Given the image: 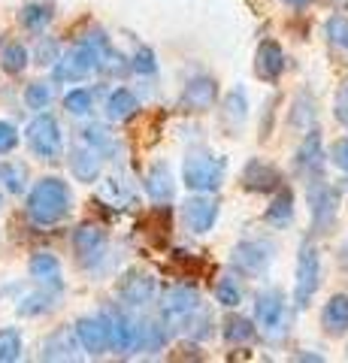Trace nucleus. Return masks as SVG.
<instances>
[{"mask_svg":"<svg viewBox=\"0 0 348 363\" xmlns=\"http://www.w3.org/2000/svg\"><path fill=\"white\" fill-rule=\"evenodd\" d=\"M73 209V194L70 185L58 176H46L30 188L28 194V218L40 227H55L61 224Z\"/></svg>","mask_w":348,"mask_h":363,"instance_id":"obj_1","label":"nucleus"},{"mask_svg":"<svg viewBox=\"0 0 348 363\" xmlns=\"http://www.w3.org/2000/svg\"><path fill=\"white\" fill-rule=\"evenodd\" d=\"M254 327L257 336H264L266 342H282L291 333V306L288 297L276 288H266L254 297Z\"/></svg>","mask_w":348,"mask_h":363,"instance_id":"obj_2","label":"nucleus"},{"mask_svg":"<svg viewBox=\"0 0 348 363\" xmlns=\"http://www.w3.org/2000/svg\"><path fill=\"white\" fill-rule=\"evenodd\" d=\"M103 45H106V33H100V30L91 33V37H85L79 45H73L64 58H58L52 64L55 82H79V79H85L88 73H94L97 64H100Z\"/></svg>","mask_w":348,"mask_h":363,"instance_id":"obj_3","label":"nucleus"},{"mask_svg":"<svg viewBox=\"0 0 348 363\" xmlns=\"http://www.w3.org/2000/svg\"><path fill=\"white\" fill-rule=\"evenodd\" d=\"M321 281H324L321 252L312 240H303L297 252V267H294V306L297 309H309V303L321 291Z\"/></svg>","mask_w":348,"mask_h":363,"instance_id":"obj_4","label":"nucleus"},{"mask_svg":"<svg viewBox=\"0 0 348 363\" xmlns=\"http://www.w3.org/2000/svg\"><path fill=\"white\" fill-rule=\"evenodd\" d=\"M228 176V161L209 152H194L182 161V182L194 194H215Z\"/></svg>","mask_w":348,"mask_h":363,"instance_id":"obj_5","label":"nucleus"},{"mask_svg":"<svg viewBox=\"0 0 348 363\" xmlns=\"http://www.w3.org/2000/svg\"><path fill=\"white\" fill-rule=\"evenodd\" d=\"M276 260V245L269 240H261V236H252V240H240L230 248V267L237 276L245 279H264L269 267Z\"/></svg>","mask_w":348,"mask_h":363,"instance_id":"obj_6","label":"nucleus"},{"mask_svg":"<svg viewBox=\"0 0 348 363\" xmlns=\"http://www.w3.org/2000/svg\"><path fill=\"white\" fill-rule=\"evenodd\" d=\"M158 309H161V321L170 327V333H179V330H185L188 321L197 315V309H200V291L194 285L179 281V285L167 288L161 294Z\"/></svg>","mask_w":348,"mask_h":363,"instance_id":"obj_7","label":"nucleus"},{"mask_svg":"<svg viewBox=\"0 0 348 363\" xmlns=\"http://www.w3.org/2000/svg\"><path fill=\"white\" fill-rule=\"evenodd\" d=\"M25 136H28L30 152L37 155L40 161H55V157L61 155V143H64L61 124L55 116H49V112H40L37 118H30Z\"/></svg>","mask_w":348,"mask_h":363,"instance_id":"obj_8","label":"nucleus"},{"mask_svg":"<svg viewBox=\"0 0 348 363\" xmlns=\"http://www.w3.org/2000/svg\"><path fill=\"white\" fill-rule=\"evenodd\" d=\"M100 315L106 318V327H109V351H118V354H140L142 318H133L125 309H106Z\"/></svg>","mask_w":348,"mask_h":363,"instance_id":"obj_9","label":"nucleus"},{"mask_svg":"<svg viewBox=\"0 0 348 363\" xmlns=\"http://www.w3.org/2000/svg\"><path fill=\"white\" fill-rule=\"evenodd\" d=\"M158 297V279L152 276L149 269H128L125 276L118 279V300L125 309H142Z\"/></svg>","mask_w":348,"mask_h":363,"instance_id":"obj_10","label":"nucleus"},{"mask_svg":"<svg viewBox=\"0 0 348 363\" xmlns=\"http://www.w3.org/2000/svg\"><path fill=\"white\" fill-rule=\"evenodd\" d=\"M106 248H109V236L100 224L85 221L73 230V252H76V257H79L82 267H88V269L100 267L103 257H106Z\"/></svg>","mask_w":348,"mask_h":363,"instance_id":"obj_11","label":"nucleus"},{"mask_svg":"<svg viewBox=\"0 0 348 363\" xmlns=\"http://www.w3.org/2000/svg\"><path fill=\"white\" fill-rule=\"evenodd\" d=\"M218 212H221V206H218V200L212 194H194V197H188L182 206H179V218H182L188 233L203 236V233H209L212 227H215Z\"/></svg>","mask_w":348,"mask_h":363,"instance_id":"obj_12","label":"nucleus"},{"mask_svg":"<svg viewBox=\"0 0 348 363\" xmlns=\"http://www.w3.org/2000/svg\"><path fill=\"white\" fill-rule=\"evenodd\" d=\"M215 100H218V82L212 76L200 73L185 82L182 94H179V109L191 112V116H200V112H209L215 106Z\"/></svg>","mask_w":348,"mask_h":363,"instance_id":"obj_13","label":"nucleus"},{"mask_svg":"<svg viewBox=\"0 0 348 363\" xmlns=\"http://www.w3.org/2000/svg\"><path fill=\"white\" fill-rule=\"evenodd\" d=\"M240 182L252 194H276V191L282 188V169L264 161V157H252V161L242 167Z\"/></svg>","mask_w":348,"mask_h":363,"instance_id":"obj_14","label":"nucleus"},{"mask_svg":"<svg viewBox=\"0 0 348 363\" xmlns=\"http://www.w3.org/2000/svg\"><path fill=\"white\" fill-rule=\"evenodd\" d=\"M324 161H327V155H324V136L312 128L303 133V140L294 152V169H297V176L309 182V179H318Z\"/></svg>","mask_w":348,"mask_h":363,"instance_id":"obj_15","label":"nucleus"},{"mask_svg":"<svg viewBox=\"0 0 348 363\" xmlns=\"http://www.w3.org/2000/svg\"><path fill=\"white\" fill-rule=\"evenodd\" d=\"M336 206H339V194L330 185H321V179H312L309 191V212H312V230L324 233L336 218Z\"/></svg>","mask_w":348,"mask_h":363,"instance_id":"obj_16","label":"nucleus"},{"mask_svg":"<svg viewBox=\"0 0 348 363\" xmlns=\"http://www.w3.org/2000/svg\"><path fill=\"white\" fill-rule=\"evenodd\" d=\"M73 333L79 339V348L85 354L100 357L109 351V327H106V318L103 315H85L73 324Z\"/></svg>","mask_w":348,"mask_h":363,"instance_id":"obj_17","label":"nucleus"},{"mask_svg":"<svg viewBox=\"0 0 348 363\" xmlns=\"http://www.w3.org/2000/svg\"><path fill=\"white\" fill-rule=\"evenodd\" d=\"M254 73L257 79H264V82H279L285 73V52L282 45H279L276 40H264L261 45H257L254 52Z\"/></svg>","mask_w":348,"mask_h":363,"instance_id":"obj_18","label":"nucleus"},{"mask_svg":"<svg viewBox=\"0 0 348 363\" xmlns=\"http://www.w3.org/2000/svg\"><path fill=\"white\" fill-rule=\"evenodd\" d=\"M321 330L327 336L348 333V294H330V300L321 309Z\"/></svg>","mask_w":348,"mask_h":363,"instance_id":"obj_19","label":"nucleus"},{"mask_svg":"<svg viewBox=\"0 0 348 363\" xmlns=\"http://www.w3.org/2000/svg\"><path fill=\"white\" fill-rule=\"evenodd\" d=\"M142 188H145V194H149L155 203H170L173 194H176V182H173L170 167H167L164 161L152 164V169L142 179Z\"/></svg>","mask_w":348,"mask_h":363,"instance_id":"obj_20","label":"nucleus"},{"mask_svg":"<svg viewBox=\"0 0 348 363\" xmlns=\"http://www.w3.org/2000/svg\"><path fill=\"white\" fill-rule=\"evenodd\" d=\"M28 269H30L33 281L43 285V288H49V291H58L64 285V281H61V260L55 257L52 252H37L30 257Z\"/></svg>","mask_w":348,"mask_h":363,"instance_id":"obj_21","label":"nucleus"},{"mask_svg":"<svg viewBox=\"0 0 348 363\" xmlns=\"http://www.w3.org/2000/svg\"><path fill=\"white\" fill-rule=\"evenodd\" d=\"M315 118H318V104L309 91H297L294 104H291V112H288V124L294 128L297 133H306L315 128Z\"/></svg>","mask_w":348,"mask_h":363,"instance_id":"obj_22","label":"nucleus"},{"mask_svg":"<svg viewBox=\"0 0 348 363\" xmlns=\"http://www.w3.org/2000/svg\"><path fill=\"white\" fill-rule=\"evenodd\" d=\"M70 169L79 182H97L100 169H103V157H100L91 145H76L70 152Z\"/></svg>","mask_w":348,"mask_h":363,"instance_id":"obj_23","label":"nucleus"},{"mask_svg":"<svg viewBox=\"0 0 348 363\" xmlns=\"http://www.w3.org/2000/svg\"><path fill=\"white\" fill-rule=\"evenodd\" d=\"M79 339L73 330H55L46 342H43V360H76L79 354Z\"/></svg>","mask_w":348,"mask_h":363,"instance_id":"obj_24","label":"nucleus"},{"mask_svg":"<svg viewBox=\"0 0 348 363\" xmlns=\"http://www.w3.org/2000/svg\"><path fill=\"white\" fill-rule=\"evenodd\" d=\"M294 194H291V188H279L276 191V197H273V203L266 206V212H264V221L269 224V227H288L291 221H294Z\"/></svg>","mask_w":348,"mask_h":363,"instance_id":"obj_25","label":"nucleus"},{"mask_svg":"<svg viewBox=\"0 0 348 363\" xmlns=\"http://www.w3.org/2000/svg\"><path fill=\"white\" fill-rule=\"evenodd\" d=\"M137 109H140V100L130 88H116L106 97V118L109 121H128Z\"/></svg>","mask_w":348,"mask_h":363,"instance_id":"obj_26","label":"nucleus"},{"mask_svg":"<svg viewBox=\"0 0 348 363\" xmlns=\"http://www.w3.org/2000/svg\"><path fill=\"white\" fill-rule=\"evenodd\" d=\"M221 336H224V342L228 345H249L252 339L257 336V327H254L252 318L230 315L228 321H224V327H221Z\"/></svg>","mask_w":348,"mask_h":363,"instance_id":"obj_27","label":"nucleus"},{"mask_svg":"<svg viewBox=\"0 0 348 363\" xmlns=\"http://www.w3.org/2000/svg\"><path fill=\"white\" fill-rule=\"evenodd\" d=\"M224 124L228 128H242L245 118H249V97H245V88L237 85L230 91L228 97H224Z\"/></svg>","mask_w":348,"mask_h":363,"instance_id":"obj_28","label":"nucleus"},{"mask_svg":"<svg viewBox=\"0 0 348 363\" xmlns=\"http://www.w3.org/2000/svg\"><path fill=\"white\" fill-rule=\"evenodd\" d=\"M245 291H242V279L237 272H228V276H218L215 281V303L224 306V309H237L242 303Z\"/></svg>","mask_w":348,"mask_h":363,"instance_id":"obj_29","label":"nucleus"},{"mask_svg":"<svg viewBox=\"0 0 348 363\" xmlns=\"http://www.w3.org/2000/svg\"><path fill=\"white\" fill-rule=\"evenodd\" d=\"M21 25H25L28 30H33V33H43L49 25H52V18H55V6L52 4H25L21 6Z\"/></svg>","mask_w":348,"mask_h":363,"instance_id":"obj_30","label":"nucleus"},{"mask_svg":"<svg viewBox=\"0 0 348 363\" xmlns=\"http://www.w3.org/2000/svg\"><path fill=\"white\" fill-rule=\"evenodd\" d=\"M28 64H30V55L21 43H6L4 45V52H0V67H4L9 76H18Z\"/></svg>","mask_w":348,"mask_h":363,"instance_id":"obj_31","label":"nucleus"},{"mask_svg":"<svg viewBox=\"0 0 348 363\" xmlns=\"http://www.w3.org/2000/svg\"><path fill=\"white\" fill-rule=\"evenodd\" d=\"M0 179H4L9 194H21V191L28 188V167L21 161H6L0 167Z\"/></svg>","mask_w":348,"mask_h":363,"instance_id":"obj_32","label":"nucleus"},{"mask_svg":"<svg viewBox=\"0 0 348 363\" xmlns=\"http://www.w3.org/2000/svg\"><path fill=\"white\" fill-rule=\"evenodd\" d=\"M82 140H85V145H91L100 157L116 149V140H112V133L103 128V124H88V128L82 130Z\"/></svg>","mask_w":348,"mask_h":363,"instance_id":"obj_33","label":"nucleus"},{"mask_svg":"<svg viewBox=\"0 0 348 363\" xmlns=\"http://www.w3.org/2000/svg\"><path fill=\"white\" fill-rule=\"evenodd\" d=\"M64 109L70 116H88L94 109V94L88 88H73L64 94Z\"/></svg>","mask_w":348,"mask_h":363,"instance_id":"obj_34","label":"nucleus"},{"mask_svg":"<svg viewBox=\"0 0 348 363\" xmlns=\"http://www.w3.org/2000/svg\"><path fill=\"white\" fill-rule=\"evenodd\" d=\"M52 306H55V294L52 291H37V294H28V297L18 303V312L33 318V315H46Z\"/></svg>","mask_w":348,"mask_h":363,"instance_id":"obj_35","label":"nucleus"},{"mask_svg":"<svg viewBox=\"0 0 348 363\" xmlns=\"http://www.w3.org/2000/svg\"><path fill=\"white\" fill-rule=\"evenodd\" d=\"M21 357V333L16 327H4L0 330V363H13Z\"/></svg>","mask_w":348,"mask_h":363,"instance_id":"obj_36","label":"nucleus"},{"mask_svg":"<svg viewBox=\"0 0 348 363\" xmlns=\"http://www.w3.org/2000/svg\"><path fill=\"white\" fill-rule=\"evenodd\" d=\"M52 97H55V91H52L49 82H30V85L25 88V104H28L30 109H37V112L49 109Z\"/></svg>","mask_w":348,"mask_h":363,"instance_id":"obj_37","label":"nucleus"},{"mask_svg":"<svg viewBox=\"0 0 348 363\" xmlns=\"http://www.w3.org/2000/svg\"><path fill=\"white\" fill-rule=\"evenodd\" d=\"M130 70L140 73V76H155L158 73V58H155V52L149 49V45H140L137 52L130 55Z\"/></svg>","mask_w":348,"mask_h":363,"instance_id":"obj_38","label":"nucleus"},{"mask_svg":"<svg viewBox=\"0 0 348 363\" xmlns=\"http://www.w3.org/2000/svg\"><path fill=\"white\" fill-rule=\"evenodd\" d=\"M324 33H327V40L336 45V49L348 52V18L345 16H330L324 21Z\"/></svg>","mask_w":348,"mask_h":363,"instance_id":"obj_39","label":"nucleus"},{"mask_svg":"<svg viewBox=\"0 0 348 363\" xmlns=\"http://www.w3.org/2000/svg\"><path fill=\"white\" fill-rule=\"evenodd\" d=\"M212 324H215V321H212V315L197 309V315L188 321L185 333H188L191 339H197V342H203V339H209V336H212Z\"/></svg>","mask_w":348,"mask_h":363,"instance_id":"obj_40","label":"nucleus"},{"mask_svg":"<svg viewBox=\"0 0 348 363\" xmlns=\"http://www.w3.org/2000/svg\"><path fill=\"white\" fill-rule=\"evenodd\" d=\"M324 155H327V161L342 169V173L348 176V136H342V140H333L330 149H324Z\"/></svg>","mask_w":348,"mask_h":363,"instance_id":"obj_41","label":"nucleus"},{"mask_svg":"<svg viewBox=\"0 0 348 363\" xmlns=\"http://www.w3.org/2000/svg\"><path fill=\"white\" fill-rule=\"evenodd\" d=\"M333 118L348 130V76L339 82V88H336V97H333Z\"/></svg>","mask_w":348,"mask_h":363,"instance_id":"obj_42","label":"nucleus"},{"mask_svg":"<svg viewBox=\"0 0 348 363\" xmlns=\"http://www.w3.org/2000/svg\"><path fill=\"white\" fill-rule=\"evenodd\" d=\"M33 58H37V64H43V67H52L55 61L61 58V55H58V43L43 37V40L37 43V49H33Z\"/></svg>","mask_w":348,"mask_h":363,"instance_id":"obj_43","label":"nucleus"},{"mask_svg":"<svg viewBox=\"0 0 348 363\" xmlns=\"http://www.w3.org/2000/svg\"><path fill=\"white\" fill-rule=\"evenodd\" d=\"M18 145V130L13 121L0 118V155H9Z\"/></svg>","mask_w":348,"mask_h":363,"instance_id":"obj_44","label":"nucleus"},{"mask_svg":"<svg viewBox=\"0 0 348 363\" xmlns=\"http://www.w3.org/2000/svg\"><path fill=\"white\" fill-rule=\"evenodd\" d=\"M103 197H106L109 203H125V200H130V191L121 185L118 179H109L106 185H103Z\"/></svg>","mask_w":348,"mask_h":363,"instance_id":"obj_45","label":"nucleus"},{"mask_svg":"<svg viewBox=\"0 0 348 363\" xmlns=\"http://www.w3.org/2000/svg\"><path fill=\"white\" fill-rule=\"evenodd\" d=\"M279 4H285L291 9H306V6H312V0H279Z\"/></svg>","mask_w":348,"mask_h":363,"instance_id":"obj_46","label":"nucleus"},{"mask_svg":"<svg viewBox=\"0 0 348 363\" xmlns=\"http://www.w3.org/2000/svg\"><path fill=\"white\" fill-rule=\"evenodd\" d=\"M297 360H321L318 354H297Z\"/></svg>","mask_w":348,"mask_h":363,"instance_id":"obj_47","label":"nucleus"},{"mask_svg":"<svg viewBox=\"0 0 348 363\" xmlns=\"http://www.w3.org/2000/svg\"><path fill=\"white\" fill-rule=\"evenodd\" d=\"M345 357H348V348H345Z\"/></svg>","mask_w":348,"mask_h":363,"instance_id":"obj_48","label":"nucleus"}]
</instances>
